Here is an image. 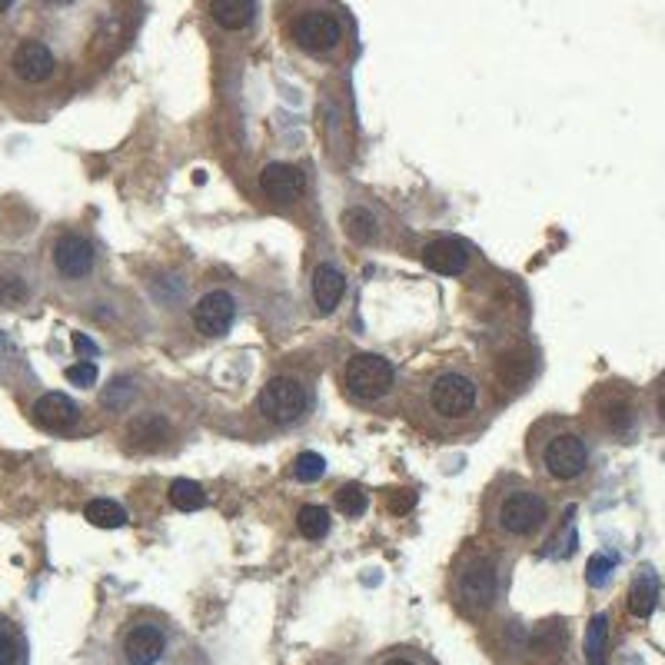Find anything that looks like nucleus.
Here are the masks:
<instances>
[{"mask_svg": "<svg viewBox=\"0 0 665 665\" xmlns=\"http://www.w3.org/2000/svg\"><path fill=\"white\" fill-rule=\"evenodd\" d=\"M426 403L429 413H436L439 419H449V423H463L476 413L479 406V386L469 373L459 370H446L439 373L426 390Z\"/></svg>", "mask_w": 665, "mask_h": 665, "instance_id": "f257e3e1", "label": "nucleus"}, {"mask_svg": "<svg viewBox=\"0 0 665 665\" xmlns=\"http://www.w3.org/2000/svg\"><path fill=\"white\" fill-rule=\"evenodd\" d=\"M456 602L469 616H483L496 606L499 596V569L489 556H473L456 572Z\"/></svg>", "mask_w": 665, "mask_h": 665, "instance_id": "f03ea898", "label": "nucleus"}, {"mask_svg": "<svg viewBox=\"0 0 665 665\" xmlns=\"http://www.w3.org/2000/svg\"><path fill=\"white\" fill-rule=\"evenodd\" d=\"M549 519V503L536 489H509L503 493L496 506V526L506 536L529 539L532 532H539Z\"/></svg>", "mask_w": 665, "mask_h": 665, "instance_id": "7ed1b4c3", "label": "nucleus"}, {"mask_svg": "<svg viewBox=\"0 0 665 665\" xmlns=\"http://www.w3.org/2000/svg\"><path fill=\"white\" fill-rule=\"evenodd\" d=\"M539 463L546 469L549 479L556 483H572L589 469V443L572 429H562V433L549 436L539 449Z\"/></svg>", "mask_w": 665, "mask_h": 665, "instance_id": "20e7f679", "label": "nucleus"}, {"mask_svg": "<svg viewBox=\"0 0 665 665\" xmlns=\"http://www.w3.org/2000/svg\"><path fill=\"white\" fill-rule=\"evenodd\" d=\"M396 383V370L393 363L380 353H356L343 370V386L346 393L363 399V403H373V399H383L393 390Z\"/></svg>", "mask_w": 665, "mask_h": 665, "instance_id": "39448f33", "label": "nucleus"}, {"mask_svg": "<svg viewBox=\"0 0 665 665\" xmlns=\"http://www.w3.org/2000/svg\"><path fill=\"white\" fill-rule=\"evenodd\" d=\"M260 413L280 426L296 423L306 413V386L293 376H273L260 393Z\"/></svg>", "mask_w": 665, "mask_h": 665, "instance_id": "423d86ee", "label": "nucleus"}, {"mask_svg": "<svg viewBox=\"0 0 665 665\" xmlns=\"http://www.w3.org/2000/svg\"><path fill=\"white\" fill-rule=\"evenodd\" d=\"M293 40L310 54H326V50L340 47L343 40V24L326 10H310V14H300L290 27Z\"/></svg>", "mask_w": 665, "mask_h": 665, "instance_id": "0eeeda50", "label": "nucleus"}, {"mask_svg": "<svg viewBox=\"0 0 665 665\" xmlns=\"http://www.w3.org/2000/svg\"><path fill=\"white\" fill-rule=\"evenodd\" d=\"M237 320V300L227 290H210L203 293L197 306H193V326L203 336H223Z\"/></svg>", "mask_w": 665, "mask_h": 665, "instance_id": "6e6552de", "label": "nucleus"}, {"mask_svg": "<svg viewBox=\"0 0 665 665\" xmlns=\"http://www.w3.org/2000/svg\"><path fill=\"white\" fill-rule=\"evenodd\" d=\"M54 266L67 280H84V276H90V270H94V247H90V240H84L80 233H64V237L54 243Z\"/></svg>", "mask_w": 665, "mask_h": 665, "instance_id": "1a4fd4ad", "label": "nucleus"}, {"mask_svg": "<svg viewBox=\"0 0 665 665\" xmlns=\"http://www.w3.org/2000/svg\"><path fill=\"white\" fill-rule=\"evenodd\" d=\"M260 190L276 203H293L303 197L306 180L293 163H266L260 173Z\"/></svg>", "mask_w": 665, "mask_h": 665, "instance_id": "9d476101", "label": "nucleus"}, {"mask_svg": "<svg viewBox=\"0 0 665 665\" xmlns=\"http://www.w3.org/2000/svg\"><path fill=\"white\" fill-rule=\"evenodd\" d=\"M10 67H14V74L24 80V84H44V80L54 74V54H50L47 44H40V40H24L17 50H14V60H10Z\"/></svg>", "mask_w": 665, "mask_h": 665, "instance_id": "9b49d317", "label": "nucleus"}, {"mask_svg": "<svg viewBox=\"0 0 665 665\" xmlns=\"http://www.w3.org/2000/svg\"><path fill=\"white\" fill-rule=\"evenodd\" d=\"M163 649H167V639H163V632L157 626H150V622L133 626L124 639V659L130 665H157Z\"/></svg>", "mask_w": 665, "mask_h": 665, "instance_id": "f8f14e48", "label": "nucleus"}, {"mask_svg": "<svg viewBox=\"0 0 665 665\" xmlns=\"http://www.w3.org/2000/svg\"><path fill=\"white\" fill-rule=\"evenodd\" d=\"M469 257H473V250H469L463 240H453V237L433 240V243H429V247L423 250V263H426L433 273H443V276L466 273Z\"/></svg>", "mask_w": 665, "mask_h": 665, "instance_id": "ddd939ff", "label": "nucleus"}, {"mask_svg": "<svg viewBox=\"0 0 665 665\" xmlns=\"http://www.w3.org/2000/svg\"><path fill=\"white\" fill-rule=\"evenodd\" d=\"M167 439H170L167 416H160V413H140L137 419H130V426H127V446L137 449V453H157V449L167 446Z\"/></svg>", "mask_w": 665, "mask_h": 665, "instance_id": "4468645a", "label": "nucleus"}, {"mask_svg": "<svg viewBox=\"0 0 665 665\" xmlns=\"http://www.w3.org/2000/svg\"><path fill=\"white\" fill-rule=\"evenodd\" d=\"M34 419L44 429H70L80 419V406L64 393H44L34 403Z\"/></svg>", "mask_w": 665, "mask_h": 665, "instance_id": "2eb2a0df", "label": "nucleus"}, {"mask_svg": "<svg viewBox=\"0 0 665 665\" xmlns=\"http://www.w3.org/2000/svg\"><path fill=\"white\" fill-rule=\"evenodd\" d=\"M346 296V276L336 270L333 263H320L313 270V300L320 306V313H333L340 300Z\"/></svg>", "mask_w": 665, "mask_h": 665, "instance_id": "dca6fc26", "label": "nucleus"}, {"mask_svg": "<svg viewBox=\"0 0 665 665\" xmlns=\"http://www.w3.org/2000/svg\"><path fill=\"white\" fill-rule=\"evenodd\" d=\"M599 423L612 436H629L632 429H636V403L622 393L606 396L599 406Z\"/></svg>", "mask_w": 665, "mask_h": 665, "instance_id": "f3484780", "label": "nucleus"}, {"mask_svg": "<svg viewBox=\"0 0 665 665\" xmlns=\"http://www.w3.org/2000/svg\"><path fill=\"white\" fill-rule=\"evenodd\" d=\"M656 602H659V576L652 566H642L629 589V612L636 619H649L656 612Z\"/></svg>", "mask_w": 665, "mask_h": 665, "instance_id": "a211bd4d", "label": "nucleus"}, {"mask_svg": "<svg viewBox=\"0 0 665 665\" xmlns=\"http://www.w3.org/2000/svg\"><path fill=\"white\" fill-rule=\"evenodd\" d=\"M210 17L223 30H243L253 20V0H210Z\"/></svg>", "mask_w": 665, "mask_h": 665, "instance_id": "6ab92c4d", "label": "nucleus"}, {"mask_svg": "<svg viewBox=\"0 0 665 665\" xmlns=\"http://www.w3.org/2000/svg\"><path fill=\"white\" fill-rule=\"evenodd\" d=\"M343 233L353 243H373L376 233H380V220H376L373 210L366 207H350L343 213Z\"/></svg>", "mask_w": 665, "mask_h": 665, "instance_id": "aec40b11", "label": "nucleus"}, {"mask_svg": "<svg viewBox=\"0 0 665 665\" xmlns=\"http://www.w3.org/2000/svg\"><path fill=\"white\" fill-rule=\"evenodd\" d=\"M562 649H566V629H562L559 622H542V626L532 632V639H529V652H532V656H539V659H546V656L559 659Z\"/></svg>", "mask_w": 665, "mask_h": 665, "instance_id": "412c9836", "label": "nucleus"}, {"mask_svg": "<svg viewBox=\"0 0 665 665\" xmlns=\"http://www.w3.org/2000/svg\"><path fill=\"white\" fill-rule=\"evenodd\" d=\"M84 519L97 529H120L127 526V509L114 503V499H94V503L84 506Z\"/></svg>", "mask_w": 665, "mask_h": 665, "instance_id": "4be33fe9", "label": "nucleus"}, {"mask_svg": "<svg viewBox=\"0 0 665 665\" xmlns=\"http://www.w3.org/2000/svg\"><path fill=\"white\" fill-rule=\"evenodd\" d=\"M586 665H606V649H609V619L592 616V622L586 626Z\"/></svg>", "mask_w": 665, "mask_h": 665, "instance_id": "5701e85b", "label": "nucleus"}, {"mask_svg": "<svg viewBox=\"0 0 665 665\" xmlns=\"http://www.w3.org/2000/svg\"><path fill=\"white\" fill-rule=\"evenodd\" d=\"M296 529H300L303 539L320 542L326 539V532H330V513H326L323 506H303L300 513H296Z\"/></svg>", "mask_w": 665, "mask_h": 665, "instance_id": "b1692460", "label": "nucleus"}, {"mask_svg": "<svg viewBox=\"0 0 665 665\" xmlns=\"http://www.w3.org/2000/svg\"><path fill=\"white\" fill-rule=\"evenodd\" d=\"M170 503L183 509V513H197V509L207 503V493H203L200 483L193 479H173L170 483Z\"/></svg>", "mask_w": 665, "mask_h": 665, "instance_id": "393cba45", "label": "nucleus"}, {"mask_svg": "<svg viewBox=\"0 0 665 665\" xmlns=\"http://www.w3.org/2000/svg\"><path fill=\"white\" fill-rule=\"evenodd\" d=\"M326 476V459L320 453H300L293 459V479L300 483H320Z\"/></svg>", "mask_w": 665, "mask_h": 665, "instance_id": "a878e982", "label": "nucleus"}, {"mask_svg": "<svg viewBox=\"0 0 665 665\" xmlns=\"http://www.w3.org/2000/svg\"><path fill=\"white\" fill-rule=\"evenodd\" d=\"M366 506H370V499H366V489L363 486H343L340 493H336V509H340L343 516H363Z\"/></svg>", "mask_w": 665, "mask_h": 665, "instance_id": "bb28decb", "label": "nucleus"}, {"mask_svg": "<svg viewBox=\"0 0 665 665\" xmlns=\"http://www.w3.org/2000/svg\"><path fill=\"white\" fill-rule=\"evenodd\" d=\"M612 569H616V556H612V552H596V556H589V562H586V582L596 589L606 586Z\"/></svg>", "mask_w": 665, "mask_h": 665, "instance_id": "cd10ccee", "label": "nucleus"}, {"mask_svg": "<svg viewBox=\"0 0 665 665\" xmlns=\"http://www.w3.org/2000/svg\"><path fill=\"white\" fill-rule=\"evenodd\" d=\"M24 300H27V283L14 273L0 276V306L10 310V306H20Z\"/></svg>", "mask_w": 665, "mask_h": 665, "instance_id": "c85d7f7f", "label": "nucleus"}, {"mask_svg": "<svg viewBox=\"0 0 665 665\" xmlns=\"http://www.w3.org/2000/svg\"><path fill=\"white\" fill-rule=\"evenodd\" d=\"M67 380L74 383V386H94L97 383V363H90V360H80V363H74V366H67Z\"/></svg>", "mask_w": 665, "mask_h": 665, "instance_id": "c756f323", "label": "nucleus"}, {"mask_svg": "<svg viewBox=\"0 0 665 665\" xmlns=\"http://www.w3.org/2000/svg\"><path fill=\"white\" fill-rule=\"evenodd\" d=\"M130 393H133V390H130V383H127V380H114V383H110L107 390H104V406H110V409H124V403L130 399Z\"/></svg>", "mask_w": 665, "mask_h": 665, "instance_id": "7c9ffc66", "label": "nucleus"}, {"mask_svg": "<svg viewBox=\"0 0 665 665\" xmlns=\"http://www.w3.org/2000/svg\"><path fill=\"white\" fill-rule=\"evenodd\" d=\"M413 506H416V493H409V489H396V493L386 496V509H390L393 516H406Z\"/></svg>", "mask_w": 665, "mask_h": 665, "instance_id": "2f4dec72", "label": "nucleus"}, {"mask_svg": "<svg viewBox=\"0 0 665 665\" xmlns=\"http://www.w3.org/2000/svg\"><path fill=\"white\" fill-rule=\"evenodd\" d=\"M0 665H17V642L0 632Z\"/></svg>", "mask_w": 665, "mask_h": 665, "instance_id": "473e14b6", "label": "nucleus"}, {"mask_svg": "<svg viewBox=\"0 0 665 665\" xmlns=\"http://www.w3.org/2000/svg\"><path fill=\"white\" fill-rule=\"evenodd\" d=\"M74 350H77V353H84V356H97V343H94V340H87L84 333H74Z\"/></svg>", "mask_w": 665, "mask_h": 665, "instance_id": "72a5a7b5", "label": "nucleus"}, {"mask_svg": "<svg viewBox=\"0 0 665 665\" xmlns=\"http://www.w3.org/2000/svg\"><path fill=\"white\" fill-rule=\"evenodd\" d=\"M656 409H659V419L665 423V386H662V393H659V399H656Z\"/></svg>", "mask_w": 665, "mask_h": 665, "instance_id": "f704fd0d", "label": "nucleus"}, {"mask_svg": "<svg viewBox=\"0 0 665 665\" xmlns=\"http://www.w3.org/2000/svg\"><path fill=\"white\" fill-rule=\"evenodd\" d=\"M386 665H416V662H413V659H390Z\"/></svg>", "mask_w": 665, "mask_h": 665, "instance_id": "c9c22d12", "label": "nucleus"}, {"mask_svg": "<svg viewBox=\"0 0 665 665\" xmlns=\"http://www.w3.org/2000/svg\"><path fill=\"white\" fill-rule=\"evenodd\" d=\"M10 4H14V0H0V14H4V10H7Z\"/></svg>", "mask_w": 665, "mask_h": 665, "instance_id": "e433bc0d", "label": "nucleus"}, {"mask_svg": "<svg viewBox=\"0 0 665 665\" xmlns=\"http://www.w3.org/2000/svg\"><path fill=\"white\" fill-rule=\"evenodd\" d=\"M47 4H67V0H47Z\"/></svg>", "mask_w": 665, "mask_h": 665, "instance_id": "4c0bfd02", "label": "nucleus"}]
</instances>
